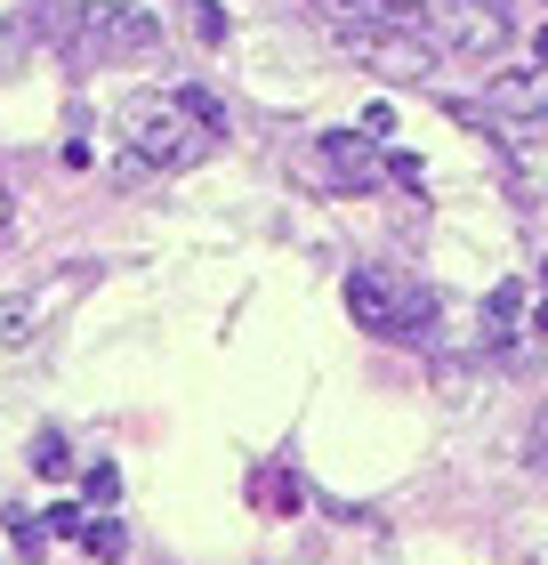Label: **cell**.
I'll return each instance as SVG.
<instances>
[{
	"mask_svg": "<svg viewBox=\"0 0 548 565\" xmlns=\"http://www.w3.org/2000/svg\"><path fill=\"white\" fill-rule=\"evenodd\" d=\"M41 533H49L41 518H24V509H9V542H17L24 557H33V550H41Z\"/></svg>",
	"mask_w": 548,
	"mask_h": 565,
	"instance_id": "cell-14",
	"label": "cell"
},
{
	"mask_svg": "<svg viewBox=\"0 0 548 565\" xmlns=\"http://www.w3.org/2000/svg\"><path fill=\"white\" fill-rule=\"evenodd\" d=\"M533 9H548V0H533Z\"/></svg>",
	"mask_w": 548,
	"mask_h": 565,
	"instance_id": "cell-20",
	"label": "cell"
},
{
	"mask_svg": "<svg viewBox=\"0 0 548 565\" xmlns=\"http://www.w3.org/2000/svg\"><path fill=\"white\" fill-rule=\"evenodd\" d=\"M540 275H548V259H540Z\"/></svg>",
	"mask_w": 548,
	"mask_h": 565,
	"instance_id": "cell-21",
	"label": "cell"
},
{
	"mask_svg": "<svg viewBox=\"0 0 548 565\" xmlns=\"http://www.w3.org/2000/svg\"><path fill=\"white\" fill-rule=\"evenodd\" d=\"M57 49L73 73L89 65H129V57H162V17L138 0H82L57 17Z\"/></svg>",
	"mask_w": 548,
	"mask_h": 565,
	"instance_id": "cell-2",
	"label": "cell"
},
{
	"mask_svg": "<svg viewBox=\"0 0 548 565\" xmlns=\"http://www.w3.org/2000/svg\"><path fill=\"white\" fill-rule=\"evenodd\" d=\"M114 130H121V178H162V170H186L202 162L218 138L194 121V106L178 89H146V97H121L114 106Z\"/></svg>",
	"mask_w": 548,
	"mask_h": 565,
	"instance_id": "cell-1",
	"label": "cell"
},
{
	"mask_svg": "<svg viewBox=\"0 0 548 565\" xmlns=\"http://www.w3.org/2000/svg\"><path fill=\"white\" fill-rule=\"evenodd\" d=\"M178 97H186V106H194V121H202V130H211V138H226V106H218L211 89H178Z\"/></svg>",
	"mask_w": 548,
	"mask_h": 565,
	"instance_id": "cell-12",
	"label": "cell"
},
{
	"mask_svg": "<svg viewBox=\"0 0 548 565\" xmlns=\"http://www.w3.org/2000/svg\"><path fill=\"white\" fill-rule=\"evenodd\" d=\"M379 146L363 138V130H331V138H315V153H307V178L315 186H339V194H372L379 186Z\"/></svg>",
	"mask_w": 548,
	"mask_h": 565,
	"instance_id": "cell-5",
	"label": "cell"
},
{
	"mask_svg": "<svg viewBox=\"0 0 548 565\" xmlns=\"http://www.w3.org/2000/svg\"><path fill=\"white\" fill-rule=\"evenodd\" d=\"M533 452L548 460V396H540V413H533Z\"/></svg>",
	"mask_w": 548,
	"mask_h": 565,
	"instance_id": "cell-17",
	"label": "cell"
},
{
	"mask_svg": "<svg viewBox=\"0 0 548 565\" xmlns=\"http://www.w3.org/2000/svg\"><path fill=\"white\" fill-rule=\"evenodd\" d=\"M82 550L106 557V565H121V557H129V533H121L114 518H89V525H82Z\"/></svg>",
	"mask_w": 548,
	"mask_h": 565,
	"instance_id": "cell-9",
	"label": "cell"
},
{
	"mask_svg": "<svg viewBox=\"0 0 548 565\" xmlns=\"http://www.w3.org/2000/svg\"><path fill=\"white\" fill-rule=\"evenodd\" d=\"M428 24H436V49L484 65V57H501L516 41V0H436Z\"/></svg>",
	"mask_w": 548,
	"mask_h": 565,
	"instance_id": "cell-3",
	"label": "cell"
},
{
	"mask_svg": "<svg viewBox=\"0 0 548 565\" xmlns=\"http://www.w3.org/2000/svg\"><path fill=\"white\" fill-rule=\"evenodd\" d=\"M436 0H331V24H428Z\"/></svg>",
	"mask_w": 548,
	"mask_h": 565,
	"instance_id": "cell-7",
	"label": "cell"
},
{
	"mask_svg": "<svg viewBox=\"0 0 548 565\" xmlns=\"http://www.w3.org/2000/svg\"><path fill=\"white\" fill-rule=\"evenodd\" d=\"M396 299H404V282H387L379 267L347 275V316H355V331H372V340H396Z\"/></svg>",
	"mask_w": 548,
	"mask_h": 565,
	"instance_id": "cell-6",
	"label": "cell"
},
{
	"mask_svg": "<svg viewBox=\"0 0 548 565\" xmlns=\"http://www.w3.org/2000/svg\"><path fill=\"white\" fill-rule=\"evenodd\" d=\"M525 323V282H492L484 291V340H516Z\"/></svg>",
	"mask_w": 548,
	"mask_h": 565,
	"instance_id": "cell-8",
	"label": "cell"
},
{
	"mask_svg": "<svg viewBox=\"0 0 548 565\" xmlns=\"http://www.w3.org/2000/svg\"><path fill=\"white\" fill-rule=\"evenodd\" d=\"M65 469H73L65 436H57V428H41V436H33V477H65Z\"/></svg>",
	"mask_w": 548,
	"mask_h": 565,
	"instance_id": "cell-10",
	"label": "cell"
},
{
	"mask_svg": "<svg viewBox=\"0 0 548 565\" xmlns=\"http://www.w3.org/2000/svg\"><path fill=\"white\" fill-rule=\"evenodd\" d=\"M339 49H355L363 65H379L387 82H428L436 49L420 41V24H331Z\"/></svg>",
	"mask_w": 548,
	"mask_h": 565,
	"instance_id": "cell-4",
	"label": "cell"
},
{
	"mask_svg": "<svg viewBox=\"0 0 548 565\" xmlns=\"http://www.w3.org/2000/svg\"><path fill=\"white\" fill-rule=\"evenodd\" d=\"M41 525H49V533H57V542H82V525H89V518H82V501H65V509H49V518H41Z\"/></svg>",
	"mask_w": 548,
	"mask_h": 565,
	"instance_id": "cell-13",
	"label": "cell"
},
{
	"mask_svg": "<svg viewBox=\"0 0 548 565\" xmlns=\"http://www.w3.org/2000/svg\"><path fill=\"white\" fill-rule=\"evenodd\" d=\"M186 9H194V33H202V41H211V49H218V41L234 33V24H226V9H218V0H186Z\"/></svg>",
	"mask_w": 548,
	"mask_h": 565,
	"instance_id": "cell-11",
	"label": "cell"
},
{
	"mask_svg": "<svg viewBox=\"0 0 548 565\" xmlns=\"http://www.w3.org/2000/svg\"><path fill=\"white\" fill-rule=\"evenodd\" d=\"M121 493V469H89V501H114Z\"/></svg>",
	"mask_w": 548,
	"mask_h": 565,
	"instance_id": "cell-16",
	"label": "cell"
},
{
	"mask_svg": "<svg viewBox=\"0 0 548 565\" xmlns=\"http://www.w3.org/2000/svg\"><path fill=\"white\" fill-rule=\"evenodd\" d=\"M17 57H24V33H17V24H0V82H9Z\"/></svg>",
	"mask_w": 548,
	"mask_h": 565,
	"instance_id": "cell-15",
	"label": "cell"
},
{
	"mask_svg": "<svg viewBox=\"0 0 548 565\" xmlns=\"http://www.w3.org/2000/svg\"><path fill=\"white\" fill-rule=\"evenodd\" d=\"M533 340H548V299L533 307Z\"/></svg>",
	"mask_w": 548,
	"mask_h": 565,
	"instance_id": "cell-18",
	"label": "cell"
},
{
	"mask_svg": "<svg viewBox=\"0 0 548 565\" xmlns=\"http://www.w3.org/2000/svg\"><path fill=\"white\" fill-rule=\"evenodd\" d=\"M9 218H17V211H9V178H0V235H9Z\"/></svg>",
	"mask_w": 548,
	"mask_h": 565,
	"instance_id": "cell-19",
	"label": "cell"
}]
</instances>
